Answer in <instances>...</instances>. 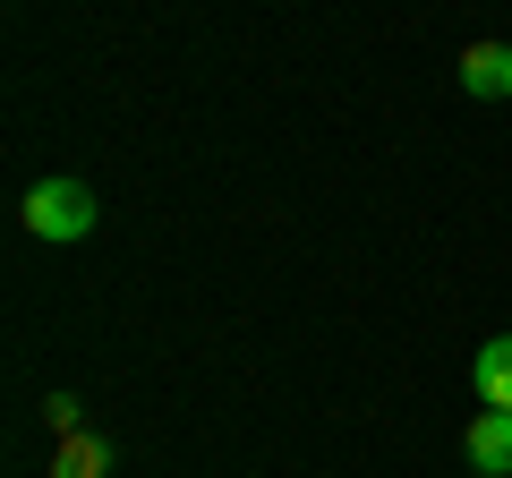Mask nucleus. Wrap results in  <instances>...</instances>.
Instances as JSON below:
<instances>
[{"label": "nucleus", "mask_w": 512, "mask_h": 478, "mask_svg": "<svg viewBox=\"0 0 512 478\" xmlns=\"http://www.w3.org/2000/svg\"><path fill=\"white\" fill-rule=\"evenodd\" d=\"M26 231L52 239V248L86 239L94 231V188L86 180H35V188H26Z\"/></svg>", "instance_id": "nucleus-1"}, {"label": "nucleus", "mask_w": 512, "mask_h": 478, "mask_svg": "<svg viewBox=\"0 0 512 478\" xmlns=\"http://www.w3.org/2000/svg\"><path fill=\"white\" fill-rule=\"evenodd\" d=\"M461 453H470L478 478H512V410H478L461 427Z\"/></svg>", "instance_id": "nucleus-2"}, {"label": "nucleus", "mask_w": 512, "mask_h": 478, "mask_svg": "<svg viewBox=\"0 0 512 478\" xmlns=\"http://www.w3.org/2000/svg\"><path fill=\"white\" fill-rule=\"evenodd\" d=\"M470 385H478V402H487V410H512V333L478 342V359H470Z\"/></svg>", "instance_id": "nucleus-3"}, {"label": "nucleus", "mask_w": 512, "mask_h": 478, "mask_svg": "<svg viewBox=\"0 0 512 478\" xmlns=\"http://www.w3.org/2000/svg\"><path fill=\"white\" fill-rule=\"evenodd\" d=\"M461 94H512V43H470L461 52Z\"/></svg>", "instance_id": "nucleus-4"}, {"label": "nucleus", "mask_w": 512, "mask_h": 478, "mask_svg": "<svg viewBox=\"0 0 512 478\" xmlns=\"http://www.w3.org/2000/svg\"><path fill=\"white\" fill-rule=\"evenodd\" d=\"M52 478H103V444H60V461H52Z\"/></svg>", "instance_id": "nucleus-5"}]
</instances>
